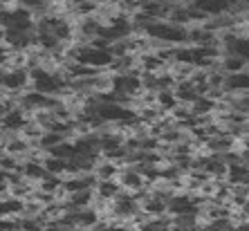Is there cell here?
<instances>
[{"label":"cell","instance_id":"3","mask_svg":"<svg viewBox=\"0 0 249 231\" xmlns=\"http://www.w3.org/2000/svg\"><path fill=\"white\" fill-rule=\"evenodd\" d=\"M119 171H122V164L112 162V160H108V157H104V155H99L97 164H94V168H92V173L97 179H117Z\"/></svg>","mask_w":249,"mask_h":231},{"label":"cell","instance_id":"7","mask_svg":"<svg viewBox=\"0 0 249 231\" xmlns=\"http://www.w3.org/2000/svg\"><path fill=\"white\" fill-rule=\"evenodd\" d=\"M43 133H45V130H43V126H38V122H34L32 117H29L27 122L20 126V130H18V135H20V137H25L27 142H32L34 146L38 144V139L43 137Z\"/></svg>","mask_w":249,"mask_h":231},{"label":"cell","instance_id":"6","mask_svg":"<svg viewBox=\"0 0 249 231\" xmlns=\"http://www.w3.org/2000/svg\"><path fill=\"white\" fill-rule=\"evenodd\" d=\"M173 92H175V97H178V104H186V106H191L197 97H202V92H200V90H197L193 83H189V81L178 83Z\"/></svg>","mask_w":249,"mask_h":231},{"label":"cell","instance_id":"5","mask_svg":"<svg viewBox=\"0 0 249 231\" xmlns=\"http://www.w3.org/2000/svg\"><path fill=\"white\" fill-rule=\"evenodd\" d=\"M119 191H122V186L117 179H97V184H94V195L110 200V202L119 195Z\"/></svg>","mask_w":249,"mask_h":231},{"label":"cell","instance_id":"10","mask_svg":"<svg viewBox=\"0 0 249 231\" xmlns=\"http://www.w3.org/2000/svg\"><path fill=\"white\" fill-rule=\"evenodd\" d=\"M155 104L164 110V112H171V110L178 106V97H175L173 90H160L155 94Z\"/></svg>","mask_w":249,"mask_h":231},{"label":"cell","instance_id":"12","mask_svg":"<svg viewBox=\"0 0 249 231\" xmlns=\"http://www.w3.org/2000/svg\"><path fill=\"white\" fill-rule=\"evenodd\" d=\"M72 231H76V229H72Z\"/></svg>","mask_w":249,"mask_h":231},{"label":"cell","instance_id":"9","mask_svg":"<svg viewBox=\"0 0 249 231\" xmlns=\"http://www.w3.org/2000/svg\"><path fill=\"white\" fill-rule=\"evenodd\" d=\"M43 168H45V173H50V175H58V178H65V160H58V157H54V155H50V153H45L43 155Z\"/></svg>","mask_w":249,"mask_h":231},{"label":"cell","instance_id":"4","mask_svg":"<svg viewBox=\"0 0 249 231\" xmlns=\"http://www.w3.org/2000/svg\"><path fill=\"white\" fill-rule=\"evenodd\" d=\"M225 92H231V94L249 92V72H247V70L227 74V79H225Z\"/></svg>","mask_w":249,"mask_h":231},{"label":"cell","instance_id":"11","mask_svg":"<svg viewBox=\"0 0 249 231\" xmlns=\"http://www.w3.org/2000/svg\"><path fill=\"white\" fill-rule=\"evenodd\" d=\"M16 106H18L16 101H14L12 97H7V94H5L2 99H0V124H2V119H5L7 115H9V110L16 108Z\"/></svg>","mask_w":249,"mask_h":231},{"label":"cell","instance_id":"1","mask_svg":"<svg viewBox=\"0 0 249 231\" xmlns=\"http://www.w3.org/2000/svg\"><path fill=\"white\" fill-rule=\"evenodd\" d=\"M117 182H119V186H122L124 191H128V193H142V191L148 186V182H146V178L142 173H139L135 166H130V164H126V166H122V171H119V175H117Z\"/></svg>","mask_w":249,"mask_h":231},{"label":"cell","instance_id":"2","mask_svg":"<svg viewBox=\"0 0 249 231\" xmlns=\"http://www.w3.org/2000/svg\"><path fill=\"white\" fill-rule=\"evenodd\" d=\"M236 148H238V139L233 137V135L225 133V130L211 135V137H207V142H204V150L211 153V155H227V153H231V150H236Z\"/></svg>","mask_w":249,"mask_h":231},{"label":"cell","instance_id":"8","mask_svg":"<svg viewBox=\"0 0 249 231\" xmlns=\"http://www.w3.org/2000/svg\"><path fill=\"white\" fill-rule=\"evenodd\" d=\"M249 202V184H231V193H229V204L233 209H243Z\"/></svg>","mask_w":249,"mask_h":231}]
</instances>
